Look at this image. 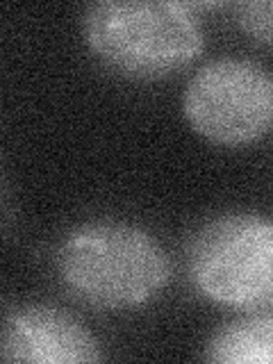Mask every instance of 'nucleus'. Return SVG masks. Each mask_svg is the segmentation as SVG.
Wrapping results in <instances>:
<instances>
[{"label": "nucleus", "mask_w": 273, "mask_h": 364, "mask_svg": "<svg viewBox=\"0 0 273 364\" xmlns=\"http://www.w3.org/2000/svg\"><path fill=\"white\" fill-rule=\"evenodd\" d=\"M62 287L96 310H132L166 289L173 264L157 239L123 221H89L68 230L57 246Z\"/></svg>", "instance_id": "nucleus-1"}, {"label": "nucleus", "mask_w": 273, "mask_h": 364, "mask_svg": "<svg viewBox=\"0 0 273 364\" xmlns=\"http://www.w3.org/2000/svg\"><path fill=\"white\" fill-rule=\"evenodd\" d=\"M98 60L130 80H162L198 60L205 37L191 7L168 0H98L82 14Z\"/></svg>", "instance_id": "nucleus-2"}, {"label": "nucleus", "mask_w": 273, "mask_h": 364, "mask_svg": "<svg viewBox=\"0 0 273 364\" xmlns=\"http://www.w3.org/2000/svg\"><path fill=\"white\" fill-rule=\"evenodd\" d=\"M187 276L216 305L267 310L273 305V221L228 212L200 223L187 244Z\"/></svg>", "instance_id": "nucleus-3"}, {"label": "nucleus", "mask_w": 273, "mask_h": 364, "mask_svg": "<svg viewBox=\"0 0 273 364\" xmlns=\"http://www.w3.org/2000/svg\"><path fill=\"white\" fill-rule=\"evenodd\" d=\"M182 109L191 128L219 146H244L273 128V75L239 57L203 64L187 82Z\"/></svg>", "instance_id": "nucleus-4"}, {"label": "nucleus", "mask_w": 273, "mask_h": 364, "mask_svg": "<svg viewBox=\"0 0 273 364\" xmlns=\"http://www.w3.org/2000/svg\"><path fill=\"white\" fill-rule=\"evenodd\" d=\"M0 358L5 362L77 364L100 362L102 350L89 330L53 305H21L3 321Z\"/></svg>", "instance_id": "nucleus-5"}, {"label": "nucleus", "mask_w": 273, "mask_h": 364, "mask_svg": "<svg viewBox=\"0 0 273 364\" xmlns=\"http://www.w3.org/2000/svg\"><path fill=\"white\" fill-rule=\"evenodd\" d=\"M203 360L219 364H273V312L253 310L216 328Z\"/></svg>", "instance_id": "nucleus-6"}, {"label": "nucleus", "mask_w": 273, "mask_h": 364, "mask_svg": "<svg viewBox=\"0 0 273 364\" xmlns=\"http://www.w3.org/2000/svg\"><path fill=\"white\" fill-rule=\"evenodd\" d=\"M235 18L250 39L273 46V0H244L232 5Z\"/></svg>", "instance_id": "nucleus-7"}]
</instances>
